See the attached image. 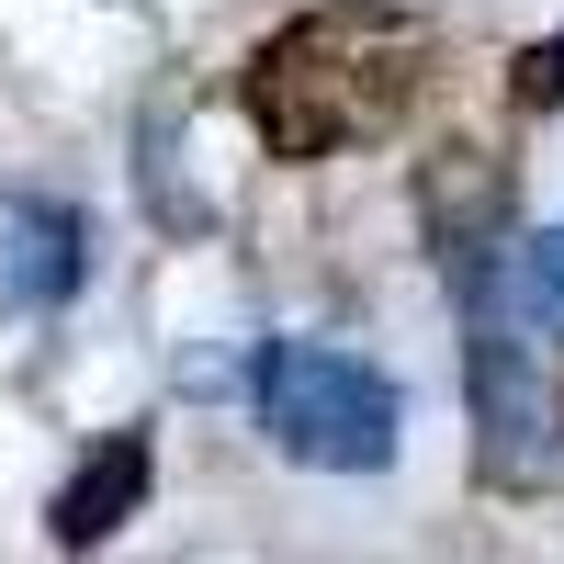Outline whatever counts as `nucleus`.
Wrapping results in <instances>:
<instances>
[{"label":"nucleus","mask_w":564,"mask_h":564,"mask_svg":"<svg viewBox=\"0 0 564 564\" xmlns=\"http://www.w3.org/2000/svg\"><path fill=\"white\" fill-rule=\"evenodd\" d=\"M430 90V23L384 12V0H316V12L271 23L238 68V113L282 170L350 159L372 135H395Z\"/></svg>","instance_id":"1"},{"label":"nucleus","mask_w":564,"mask_h":564,"mask_svg":"<svg viewBox=\"0 0 564 564\" xmlns=\"http://www.w3.org/2000/svg\"><path fill=\"white\" fill-rule=\"evenodd\" d=\"M463 294V395H475V475L486 486H553L564 475V406L542 384V361L508 316L497 260H441Z\"/></svg>","instance_id":"2"},{"label":"nucleus","mask_w":564,"mask_h":564,"mask_svg":"<svg viewBox=\"0 0 564 564\" xmlns=\"http://www.w3.org/2000/svg\"><path fill=\"white\" fill-rule=\"evenodd\" d=\"M260 430H271L282 463H305V475H384L406 406H395L384 372L361 350H339V339H271L260 350Z\"/></svg>","instance_id":"3"},{"label":"nucleus","mask_w":564,"mask_h":564,"mask_svg":"<svg viewBox=\"0 0 564 564\" xmlns=\"http://www.w3.org/2000/svg\"><path fill=\"white\" fill-rule=\"evenodd\" d=\"M90 271V238L68 204L45 193H0V316H57Z\"/></svg>","instance_id":"4"},{"label":"nucleus","mask_w":564,"mask_h":564,"mask_svg":"<svg viewBox=\"0 0 564 564\" xmlns=\"http://www.w3.org/2000/svg\"><path fill=\"white\" fill-rule=\"evenodd\" d=\"M148 486H159V452H148V430H113V441H90L79 452V475L45 497V531H57V553H102L135 508H148Z\"/></svg>","instance_id":"5"},{"label":"nucleus","mask_w":564,"mask_h":564,"mask_svg":"<svg viewBox=\"0 0 564 564\" xmlns=\"http://www.w3.org/2000/svg\"><path fill=\"white\" fill-rule=\"evenodd\" d=\"M417 215H430L441 260H497L508 249V170L486 148H441L417 170Z\"/></svg>","instance_id":"6"},{"label":"nucleus","mask_w":564,"mask_h":564,"mask_svg":"<svg viewBox=\"0 0 564 564\" xmlns=\"http://www.w3.org/2000/svg\"><path fill=\"white\" fill-rule=\"evenodd\" d=\"M508 316H520V327H553V339H564V226L520 238V260H508Z\"/></svg>","instance_id":"7"},{"label":"nucleus","mask_w":564,"mask_h":564,"mask_svg":"<svg viewBox=\"0 0 564 564\" xmlns=\"http://www.w3.org/2000/svg\"><path fill=\"white\" fill-rule=\"evenodd\" d=\"M508 102L520 113H564V23L531 45V57H508Z\"/></svg>","instance_id":"8"}]
</instances>
